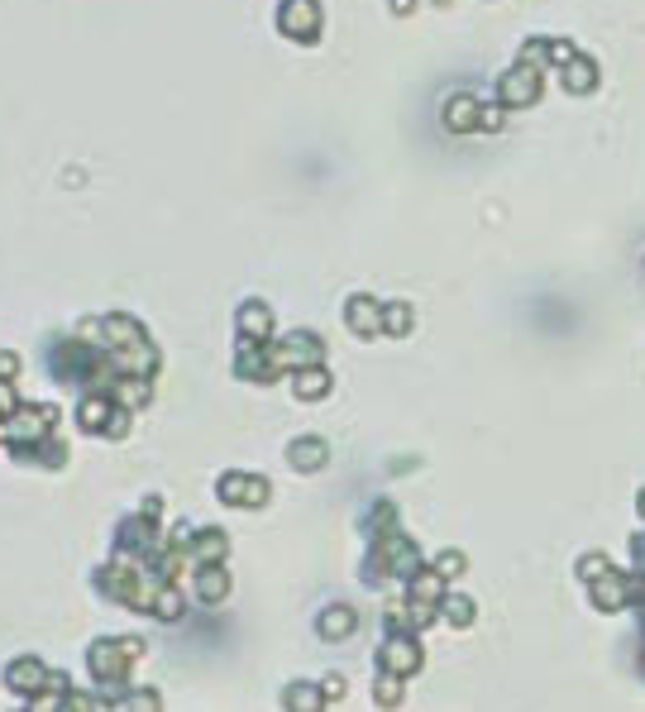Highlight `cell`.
<instances>
[{
  "label": "cell",
  "instance_id": "obj_12",
  "mask_svg": "<svg viewBox=\"0 0 645 712\" xmlns=\"http://www.w3.org/2000/svg\"><path fill=\"white\" fill-rule=\"evenodd\" d=\"M297 392H301V397H311V392H325V373H301V378H297Z\"/></svg>",
  "mask_w": 645,
  "mask_h": 712
},
{
  "label": "cell",
  "instance_id": "obj_17",
  "mask_svg": "<svg viewBox=\"0 0 645 712\" xmlns=\"http://www.w3.org/2000/svg\"><path fill=\"white\" fill-rule=\"evenodd\" d=\"M378 698H383V703H397V684H387L383 679V684H378Z\"/></svg>",
  "mask_w": 645,
  "mask_h": 712
},
{
  "label": "cell",
  "instance_id": "obj_6",
  "mask_svg": "<svg viewBox=\"0 0 645 712\" xmlns=\"http://www.w3.org/2000/svg\"><path fill=\"white\" fill-rule=\"evenodd\" d=\"M373 316H378V306H373V302H354V306H349V325H359L364 335H373V330H378V321H373Z\"/></svg>",
  "mask_w": 645,
  "mask_h": 712
},
{
  "label": "cell",
  "instance_id": "obj_13",
  "mask_svg": "<svg viewBox=\"0 0 645 712\" xmlns=\"http://www.w3.org/2000/svg\"><path fill=\"white\" fill-rule=\"evenodd\" d=\"M201 593H206V598H220V593H225V574H201Z\"/></svg>",
  "mask_w": 645,
  "mask_h": 712
},
{
  "label": "cell",
  "instance_id": "obj_7",
  "mask_svg": "<svg viewBox=\"0 0 645 712\" xmlns=\"http://www.w3.org/2000/svg\"><path fill=\"white\" fill-rule=\"evenodd\" d=\"M445 617H450L454 626H469L473 622V603L469 598H459V593H450V598H445Z\"/></svg>",
  "mask_w": 645,
  "mask_h": 712
},
{
  "label": "cell",
  "instance_id": "obj_9",
  "mask_svg": "<svg viewBox=\"0 0 645 712\" xmlns=\"http://www.w3.org/2000/svg\"><path fill=\"white\" fill-rule=\"evenodd\" d=\"M292 464H297V469L325 464V445H292Z\"/></svg>",
  "mask_w": 645,
  "mask_h": 712
},
{
  "label": "cell",
  "instance_id": "obj_18",
  "mask_svg": "<svg viewBox=\"0 0 645 712\" xmlns=\"http://www.w3.org/2000/svg\"><path fill=\"white\" fill-rule=\"evenodd\" d=\"M641 517H645V493H641Z\"/></svg>",
  "mask_w": 645,
  "mask_h": 712
},
{
  "label": "cell",
  "instance_id": "obj_11",
  "mask_svg": "<svg viewBox=\"0 0 645 712\" xmlns=\"http://www.w3.org/2000/svg\"><path fill=\"white\" fill-rule=\"evenodd\" d=\"M383 321H387V330L407 335V330H411V311H407V306H387V311H383Z\"/></svg>",
  "mask_w": 645,
  "mask_h": 712
},
{
  "label": "cell",
  "instance_id": "obj_8",
  "mask_svg": "<svg viewBox=\"0 0 645 712\" xmlns=\"http://www.w3.org/2000/svg\"><path fill=\"white\" fill-rule=\"evenodd\" d=\"M39 679H43V669L34 665V660H20V669H10V684H15V689H34Z\"/></svg>",
  "mask_w": 645,
  "mask_h": 712
},
{
  "label": "cell",
  "instance_id": "obj_5",
  "mask_svg": "<svg viewBox=\"0 0 645 712\" xmlns=\"http://www.w3.org/2000/svg\"><path fill=\"white\" fill-rule=\"evenodd\" d=\"M445 120H450V130H473V125H478V106H473L469 96H454L450 110H445Z\"/></svg>",
  "mask_w": 645,
  "mask_h": 712
},
{
  "label": "cell",
  "instance_id": "obj_10",
  "mask_svg": "<svg viewBox=\"0 0 645 712\" xmlns=\"http://www.w3.org/2000/svg\"><path fill=\"white\" fill-rule=\"evenodd\" d=\"M349 622H354V617H349V612H344V607H335V612H325V636H330V641H340L344 631H349Z\"/></svg>",
  "mask_w": 645,
  "mask_h": 712
},
{
  "label": "cell",
  "instance_id": "obj_1",
  "mask_svg": "<svg viewBox=\"0 0 645 712\" xmlns=\"http://www.w3.org/2000/svg\"><path fill=\"white\" fill-rule=\"evenodd\" d=\"M497 96H502V106H516V110L531 106L540 96V63H526V58H521V63L502 77V91H497Z\"/></svg>",
  "mask_w": 645,
  "mask_h": 712
},
{
  "label": "cell",
  "instance_id": "obj_14",
  "mask_svg": "<svg viewBox=\"0 0 645 712\" xmlns=\"http://www.w3.org/2000/svg\"><path fill=\"white\" fill-rule=\"evenodd\" d=\"M602 569H612V564L602 560V555H588V560H579V574H583V579H598Z\"/></svg>",
  "mask_w": 645,
  "mask_h": 712
},
{
  "label": "cell",
  "instance_id": "obj_2",
  "mask_svg": "<svg viewBox=\"0 0 645 712\" xmlns=\"http://www.w3.org/2000/svg\"><path fill=\"white\" fill-rule=\"evenodd\" d=\"M282 29L287 34H297V39H311L321 20H316V0H287L282 5Z\"/></svg>",
  "mask_w": 645,
  "mask_h": 712
},
{
  "label": "cell",
  "instance_id": "obj_16",
  "mask_svg": "<svg viewBox=\"0 0 645 712\" xmlns=\"http://www.w3.org/2000/svg\"><path fill=\"white\" fill-rule=\"evenodd\" d=\"M440 569H445V574H459V569H464V560H459V555H445V560H440Z\"/></svg>",
  "mask_w": 645,
  "mask_h": 712
},
{
  "label": "cell",
  "instance_id": "obj_3",
  "mask_svg": "<svg viewBox=\"0 0 645 712\" xmlns=\"http://www.w3.org/2000/svg\"><path fill=\"white\" fill-rule=\"evenodd\" d=\"M421 665V646L407 641V636H392L383 646V669H397V674H411V669Z\"/></svg>",
  "mask_w": 645,
  "mask_h": 712
},
{
  "label": "cell",
  "instance_id": "obj_19",
  "mask_svg": "<svg viewBox=\"0 0 645 712\" xmlns=\"http://www.w3.org/2000/svg\"><path fill=\"white\" fill-rule=\"evenodd\" d=\"M440 5H445V0H440Z\"/></svg>",
  "mask_w": 645,
  "mask_h": 712
},
{
  "label": "cell",
  "instance_id": "obj_15",
  "mask_svg": "<svg viewBox=\"0 0 645 712\" xmlns=\"http://www.w3.org/2000/svg\"><path fill=\"white\" fill-rule=\"evenodd\" d=\"M502 125V106H483L478 110V130H497Z\"/></svg>",
  "mask_w": 645,
  "mask_h": 712
},
{
  "label": "cell",
  "instance_id": "obj_4",
  "mask_svg": "<svg viewBox=\"0 0 645 712\" xmlns=\"http://www.w3.org/2000/svg\"><path fill=\"white\" fill-rule=\"evenodd\" d=\"M593 82H598V67L588 58H569L564 63V87L569 91H593Z\"/></svg>",
  "mask_w": 645,
  "mask_h": 712
}]
</instances>
